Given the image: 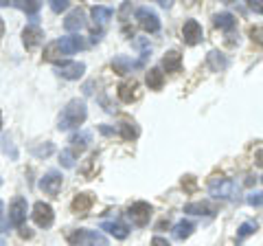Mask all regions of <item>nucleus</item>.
Instances as JSON below:
<instances>
[{
  "label": "nucleus",
  "instance_id": "obj_1",
  "mask_svg": "<svg viewBox=\"0 0 263 246\" xmlns=\"http://www.w3.org/2000/svg\"><path fill=\"white\" fill-rule=\"evenodd\" d=\"M88 46V42L81 36H66L62 40H53V42H48L46 48H44V57L46 60H62V57H68L77 51H84Z\"/></svg>",
  "mask_w": 263,
  "mask_h": 246
},
{
  "label": "nucleus",
  "instance_id": "obj_2",
  "mask_svg": "<svg viewBox=\"0 0 263 246\" xmlns=\"http://www.w3.org/2000/svg\"><path fill=\"white\" fill-rule=\"evenodd\" d=\"M88 117V108H86V101L84 99H72L66 103V108L62 110L60 119H57V130H72V128H79L81 123L86 121Z\"/></svg>",
  "mask_w": 263,
  "mask_h": 246
},
{
  "label": "nucleus",
  "instance_id": "obj_3",
  "mask_svg": "<svg viewBox=\"0 0 263 246\" xmlns=\"http://www.w3.org/2000/svg\"><path fill=\"white\" fill-rule=\"evenodd\" d=\"M209 194L215 200H237L239 198V185L224 176H213L209 180Z\"/></svg>",
  "mask_w": 263,
  "mask_h": 246
},
{
  "label": "nucleus",
  "instance_id": "obj_4",
  "mask_svg": "<svg viewBox=\"0 0 263 246\" xmlns=\"http://www.w3.org/2000/svg\"><path fill=\"white\" fill-rule=\"evenodd\" d=\"M66 240L70 246H108V237L99 231H90V229H75Z\"/></svg>",
  "mask_w": 263,
  "mask_h": 246
},
{
  "label": "nucleus",
  "instance_id": "obj_5",
  "mask_svg": "<svg viewBox=\"0 0 263 246\" xmlns=\"http://www.w3.org/2000/svg\"><path fill=\"white\" fill-rule=\"evenodd\" d=\"M152 204L149 202H143V200H138L134 204H129L127 207V218L132 220V224H136V226H147L149 224V220H152Z\"/></svg>",
  "mask_w": 263,
  "mask_h": 246
},
{
  "label": "nucleus",
  "instance_id": "obj_6",
  "mask_svg": "<svg viewBox=\"0 0 263 246\" xmlns=\"http://www.w3.org/2000/svg\"><path fill=\"white\" fill-rule=\"evenodd\" d=\"M136 20L141 24V29L147 31V33H158L160 31V18L158 13L149 7H138L136 9Z\"/></svg>",
  "mask_w": 263,
  "mask_h": 246
},
{
  "label": "nucleus",
  "instance_id": "obj_7",
  "mask_svg": "<svg viewBox=\"0 0 263 246\" xmlns=\"http://www.w3.org/2000/svg\"><path fill=\"white\" fill-rule=\"evenodd\" d=\"M31 218L40 229H48L53 224V220H55V213H53V207L48 202H35L33 204Z\"/></svg>",
  "mask_w": 263,
  "mask_h": 246
},
{
  "label": "nucleus",
  "instance_id": "obj_8",
  "mask_svg": "<svg viewBox=\"0 0 263 246\" xmlns=\"http://www.w3.org/2000/svg\"><path fill=\"white\" fill-rule=\"evenodd\" d=\"M55 73L60 77H64V79H81L84 77V73H86V64L84 62H72V60H64L62 64H57V68H55Z\"/></svg>",
  "mask_w": 263,
  "mask_h": 246
},
{
  "label": "nucleus",
  "instance_id": "obj_9",
  "mask_svg": "<svg viewBox=\"0 0 263 246\" xmlns=\"http://www.w3.org/2000/svg\"><path fill=\"white\" fill-rule=\"evenodd\" d=\"M27 209H29L27 198H22V196H15L13 202H11V207H9V222L13 226L22 229L24 220H27Z\"/></svg>",
  "mask_w": 263,
  "mask_h": 246
},
{
  "label": "nucleus",
  "instance_id": "obj_10",
  "mask_svg": "<svg viewBox=\"0 0 263 246\" xmlns=\"http://www.w3.org/2000/svg\"><path fill=\"white\" fill-rule=\"evenodd\" d=\"M182 40H184L189 46L200 44L202 40H204V29H202V24L197 22V20H186V22L182 24Z\"/></svg>",
  "mask_w": 263,
  "mask_h": 246
},
{
  "label": "nucleus",
  "instance_id": "obj_11",
  "mask_svg": "<svg viewBox=\"0 0 263 246\" xmlns=\"http://www.w3.org/2000/svg\"><path fill=\"white\" fill-rule=\"evenodd\" d=\"M22 42H24V46H27V51H33V48H37L44 42V31L40 29V24L31 22L29 27L22 31Z\"/></svg>",
  "mask_w": 263,
  "mask_h": 246
},
{
  "label": "nucleus",
  "instance_id": "obj_12",
  "mask_svg": "<svg viewBox=\"0 0 263 246\" xmlns=\"http://www.w3.org/2000/svg\"><path fill=\"white\" fill-rule=\"evenodd\" d=\"M62 183H64V178L60 171H48V174H44L42 180H40V189L48 196H57L62 189Z\"/></svg>",
  "mask_w": 263,
  "mask_h": 246
},
{
  "label": "nucleus",
  "instance_id": "obj_13",
  "mask_svg": "<svg viewBox=\"0 0 263 246\" xmlns=\"http://www.w3.org/2000/svg\"><path fill=\"white\" fill-rule=\"evenodd\" d=\"M86 27V13L84 9H72L68 15H66L64 20V29L70 31V33H77V31H81Z\"/></svg>",
  "mask_w": 263,
  "mask_h": 246
},
{
  "label": "nucleus",
  "instance_id": "obj_14",
  "mask_svg": "<svg viewBox=\"0 0 263 246\" xmlns=\"http://www.w3.org/2000/svg\"><path fill=\"white\" fill-rule=\"evenodd\" d=\"M92 204H95V196L86 191V194H77L75 198H72L70 207H72V211H75V213H79V216H86V213L92 209Z\"/></svg>",
  "mask_w": 263,
  "mask_h": 246
},
{
  "label": "nucleus",
  "instance_id": "obj_15",
  "mask_svg": "<svg viewBox=\"0 0 263 246\" xmlns=\"http://www.w3.org/2000/svg\"><path fill=\"white\" fill-rule=\"evenodd\" d=\"M184 213H193V216H209L213 218L217 213V207L211 202H189L184 207Z\"/></svg>",
  "mask_w": 263,
  "mask_h": 246
},
{
  "label": "nucleus",
  "instance_id": "obj_16",
  "mask_svg": "<svg viewBox=\"0 0 263 246\" xmlns=\"http://www.w3.org/2000/svg\"><path fill=\"white\" fill-rule=\"evenodd\" d=\"M119 99L123 103H132L138 99V84L134 79L132 81H123V84L119 86Z\"/></svg>",
  "mask_w": 263,
  "mask_h": 246
},
{
  "label": "nucleus",
  "instance_id": "obj_17",
  "mask_svg": "<svg viewBox=\"0 0 263 246\" xmlns=\"http://www.w3.org/2000/svg\"><path fill=\"white\" fill-rule=\"evenodd\" d=\"M206 64H209V68L213 73H221V71H226L228 68V57L224 53H219V51H209L206 55Z\"/></svg>",
  "mask_w": 263,
  "mask_h": 246
},
{
  "label": "nucleus",
  "instance_id": "obj_18",
  "mask_svg": "<svg viewBox=\"0 0 263 246\" xmlns=\"http://www.w3.org/2000/svg\"><path fill=\"white\" fill-rule=\"evenodd\" d=\"M70 147H72V152H84L86 147L92 143V134L86 132V130H79V132H75L70 136Z\"/></svg>",
  "mask_w": 263,
  "mask_h": 246
},
{
  "label": "nucleus",
  "instance_id": "obj_19",
  "mask_svg": "<svg viewBox=\"0 0 263 246\" xmlns=\"http://www.w3.org/2000/svg\"><path fill=\"white\" fill-rule=\"evenodd\" d=\"M162 66L167 73H178L180 68H182V55H180L178 51H169L162 57Z\"/></svg>",
  "mask_w": 263,
  "mask_h": 246
},
{
  "label": "nucleus",
  "instance_id": "obj_20",
  "mask_svg": "<svg viewBox=\"0 0 263 246\" xmlns=\"http://www.w3.org/2000/svg\"><path fill=\"white\" fill-rule=\"evenodd\" d=\"M213 22H215L217 29H224V31H233L237 27V20L233 13L228 11H221V13H215V18H213Z\"/></svg>",
  "mask_w": 263,
  "mask_h": 246
},
{
  "label": "nucleus",
  "instance_id": "obj_21",
  "mask_svg": "<svg viewBox=\"0 0 263 246\" xmlns=\"http://www.w3.org/2000/svg\"><path fill=\"white\" fill-rule=\"evenodd\" d=\"M101 229L108 231L112 237H117V240H125V237L129 235V229L125 224H121V222H103Z\"/></svg>",
  "mask_w": 263,
  "mask_h": 246
},
{
  "label": "nucleus",
  "instance_id": "obj_22",
  "mask_svg": "<svg viewBox=\"0 0 263 246\" xmlns=\"http://www.w3.org/2000/svg\"><path fill=\"white\" fill-rule=\"evenodd\" d=\"M0 7H15V9H22L24 13H29V15H33L35 18V13L42 9V3H5V0H0Z\"/></svg>",
  "mask_w": 263,
  "mask_h": 246
},
{
  "label": "nucleus",
  "instance_id": "obj_23",
  "mask_svg": "<svg viewBox=\"0 0 263 246\" xmlns=\"http://www.w3.org/2000/svg\"><path fill=\"white\" fill-rule=\"evenodd\" d=\"M132 44H134V48H138V51H141V60H138V62L134 64V66H143L145 60L152 55V44H149V38H136Z\"/></svg>",
  "mask_w": 263,
  "mask_h": 246
},
{
  "label": "nucleus",
  "instance_id": "obj_24",
  "mask_svg": "<svg viewBox=\"0 0 263 246\" xmlns=\"http://www.w3.org/2000/svg\"><path fill=\"white\" fill-rule=\"evenodd\" d=\"M147 86L149 90H160L164 86V73L160 68H149L147 71Z\"/></svg>",
  "mask_w": 263,
  "mask_h": 246
},
{
  "label": "nucleus",
  "instance_id": "obj_25",
  "mask_svg": "<svg viewBox=\"0 0 263 246\" xmlns=\"http://www.w3.org/2000/svg\"><path fill=\"white\" fill-rule=\"evenodd\" d=\"M132 66H134V64H132V60L125 55H117L112 60V71L117 73V75H127V73L132 71Z\"/></svg>",
  "mask_w": 263,
  "mask_h": 246
},
{
  "label": "nucleus",
  "instance_id": "obj_26",
  "mask_svg": "<svg viewBox=\"0 0 263 246\" xmlns=\"http://www.w3.org/2000/svg\"><path fill=\"white\" fill-rule=\"evenodd\" d=\"M193 231H195L193 222H189V220H180V222L174 226V237L176 240H186V237H191Z\"/></svg>",
  "mask_w": 263,
  "mask_h": 246
},
{
  "label": "nucleus",
  "instance_id": "obj_27",
  "mask_svg": "<svg viewBox=\"0 0 263 246\" xmlns=\"http://www.w3.org/2000/svg\"><path fill=\"white\" fill-rule=\"evenodd\" d=\"M117 134H121L125 141H132V138H138V128H136V123H127V121H123L119 123L117 128Z\"/></svg>",
  "mask_w": 263,
  "mask_h": 246
},
{
  "label": "nucleus",
  "instance_id": "obj_28",
  "mask_svg": "<svg viewBox=\"0 0 263 246\" xmlns=\"http://www.w3.org/2000/svg\"><path fill=\"white\" fill-rule=\"evenodd\" d=\"M112 15H114V11L110 9V7H101V5L92 7V18H95L97 24H105L112 18Z\"/></svg>",
  "mask_w": 263,
  "mask_h": 246
},
{
  "label": "nucleus",
  "instance_id": "obj_29",
  "mask_svg": "<svg viewBox=\"0 0 263 246\" xmlns=\"http://www.w3.org/2000/svg\"><path fill=\"white\" fill-rule=\"evenodd\" d=\"M55 152V145L51 141H46L42 145H33L31 147V154L33 156H37V159H46V156H51V154Z\"/></svg>",
  "mask_w": 263,
  "mask_h": 246
},
{
  "label": "nucleus",
  "instance_id": "obj_30",
  "mask_svg": "<svg viewBox=\"0 0 263 246\" xmlns=\"http://www.w3.org/2000/svg\"><path fill=\"white\" fill-rule=\"evenodd\" d=\"M254 231H257V222H243L239 229H237V240L235 242H241V240H246V237L254 235Z\"/></svg>",
  "mask_w": 263,
  "mask_h": 246
},
{
  "label": "nucleus",
  "instance_id": "obj_31",
  "mask_svg": "<svg viewBox=\"0 0 263 246\" xmlns=\"http://www.w3.org/2000/svg\"><path fill=\"white\" fill-rule=\"evenodd\" d=\"M0 147H3V152H5L11 161H18V150H15L11 136H3V141H0Z\"/></svg>",
  "mask_w": 263,
  "mask_h": 246
},
{
  "label": "nucleus",
  "instance_id": "obj_32",
  "mask_svg": "<svg viewBox=\"0 0 263 246\" xmlns=\"http://www.w3.org/2000/svg\"><path fill=\"white\" fill-rule=\"evenodd\" d=\"M246 202L250 204V207H257V209H263V191H252L246 196Z\"/></svg>",
  "mask_w": 263,
  "mask_h": 246
},
{
  "label": "nucleus",
  "instance_id": "obj_33",
  "mask_svg": "<svg viewBox=\"0 0 263 246\" xmlns=\"http://www.w3.org/2000/svg\"><path fill=\"white\" fill-rule=\"evenodd\" d=\"M60 163H62L64 167H68V169L75 167V154H72V150H64L60 154Z\"/></svg>",
  "mask_w": 263,
  "mask_h": 246
},
{
  "label": "nucleus",
  "instance_id": "obj_34",
  "mask_svg": "<svg viewBox=\"0 0 263 246\" xmlns=\"http://www.w3.org/2000/svg\"><path fill=\"white\" fill-rule=\"evenodd\" d=\"M250 38H252V42L263 44V24H254L250 29Z\"/></svg>",
  "mask_w": 263,
  "mask_h": 246
},
{
  "label": "nucleus",
  "instance_id": "obj_35",
  "mask_svg": "<svg viewBox=\"0 0 263 246\" xmlns=\"http://www.w3.org/2000/svg\"><path fill=\"white\" fill-rule=\"evenodd\" d=\"M68 7H70L68 0H53V3H51V9H53L55 13H62V11H66V9H68Z\"/></svg>",
  "mask_w": 263,
  "mask_h": 246
},
{
  "label": "nucleus",
  "instance_id": "obj_36",
  "mask_svg": "<svg viewBox=\"0 0 263 246\" xmlns=\"http://www.w3.org/2000/svg\"><path fill=\"white\" fill-rule=\"evenodd\" d=\"M182 187H184L186 191H193L195 189V178L193 176H184L182 178Z\"/></svg>",
  "mask_w": 263,
  "mask_h": 246
},
{
  "label": "nucleus",
  "instance_id": "obj_37",
  "mask_svg": "<svg viewBox=\"0 0 263 246\" xmlns=\"http://www.w3.org/2000/svg\"><path fill=\"white\" fill-rule=\"evenodd\" d=\"M0 231H7V220H5V202L0 200Z\"/></svg>",
  "mask_w": 263,
  "mask_h": 246
},
{
  "label": "nucleus",
  "instance_id": "obj_38",
  "mask_svg": "<svg viewBox=\"0 0 263 246\" xmlns=\"http://www.w3.org/2000/svg\"><path fill=\"white\" fill-rule=\"evenodd\" d=\"M248 7H250L254 13H261L263 15V3H261V0H252V3H248Z\"/></svg>",
  "mask_w": 263,
  "mask_h": 246
},
{
  "label": "nucleus",
  "instance_id": "obj_39",
  "mask_svg": "<svg viewBox=\"0 0 263 246\" xmlns=\"http://www.w3.org/2000/svg\"><path fill=\"white\" fill-rule=\"evenodd\" d=\"M152 246H171L167 240H164V237H160V235H156L154 240H152Z\"/></svg>",
  "mask_w": 263,
  "mask_h": 246
},
{
  "label": "nucleus",
  "instance_id": "obj_40",
  "mask_svg": "<svg viewBox=\"0 0 263 246\" xmlns=\"http://www.w3.org/2000/svg\"><path fill=\"white\" fill-rule=\"evenodd\" d=\"M20 235H22V237H33L31 229H27V226H22V229H20Z\"/></svg>",
  "mask_w": 263,
  "mask_h": 246
},
{
  "label": "nucleus",
  "instance_id": "obj_41",
  "mask_svg": "<svg viewBox=\"0 0 263 246\" xmlns=\"http://www.w3.org/2000/svg\"><path fill=\"white\" fill-rule=\"evenodd\" d=\"M257 165H261V167H263V150H261V152H257Z\"/></svg>",
  "mask_w": 263,
  "mask_h": 246
},
{
  "label": "nucleus",
  "instance_id": "obj_42",
  "mask_svg": "<svg viewBox=\"0 0 263 246\" xmlns=\"http://www.w3.org/2000/svg\"><path fill=\"white\" fill-rule=\"evenodd\" d=\"M3 36H5V22L0 18V40H3Z\"/></svg>",
  "mask_w": 263,
  "mask_h": 246
},
{
  "label": "nucleus",
  "instance_id": "obj_43",
  "mask_svg": "<svg viewBox=\"0 0 263 246\" xmlns=\"http://www.w3.org/2000/svg\"><path fill=\"white\" fill-rule=\"evenodd\" d=\"M158 3H160V7H164V9H169L171 7V3H167V0H158Z\"/></svg>",
  "mask_w": 263,
  "mask_h": 246
},
{
  "label": "nucleus",
  "instance_id": "obj_44",
  "mask_svg": "<svg viewBox=\"0 0 263 246\" xmlns=\"http://www.w3.org/2000/svg\"><path fill=\"white\" fill-rule=\"evenodd\" d=\"M0 130H3V112H0Z\"/></svg>",
  "mask_w": 263,
  "mask_h": 246
},
{
  "label": "nucleus",
  "instance_id": "obj_45",
  "mask_svg": "<svg viewBox=\"0 0 263 246\" xmlns=\"http://www.w3.org/2000/svg\"><path fill=\"white\" fill-rule=\"evenodd\" d=\"M0 246H5V242H3V240H0Z\"/></svg>",
  "mask_w": 263,
  "mask_h": 246
},
{
  "label": "nucleus",
  "instance_id": "obj_46",
  "mask_svg": "<svg viewBox=\"0 0 263 246\" xmlns=\"http://www.w3.org/2000/svg\"><path fill=\"white\" fill-rule=\"evenodd\" d=\"M0 185H3V178H0Z\"/></svg>",
  "mask_w": 263,
  "mask_h": 246
},
{
  "label": "nucleus",
  "instance_id": "obj_47",
  "mask_svg": "<svg viewBox=\"0 0 263 246\" xmlns=\"http://www.w3.org/2000/svg\"><path fill=\"white\" fill-rule=\"evenodd\" d=\"M261 183H263V176H261Z\"/></svg>",
  "mask_w": 263,
  "mask_h": 246
}]
</instances>
